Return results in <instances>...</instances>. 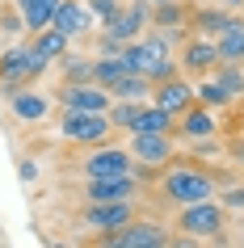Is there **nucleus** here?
Masks as SVG:
<instances>
[{
    "label": "nucleus",
    "instance_id": "nucleus-20",
    "mask_svg": "<svg viewBox=\"0 0 244 248\" xmlns=\"http://www.w3.org/2000/svg\"><path fill=\"white\" fill-rule=\"evenodd\" d=\"M34 51L51 63V59H64L67 55V34L64 30H55V26H47V30H38V38H34Z\"/></svg>",
    "mask_w": 244,
    "mask_h": 248
},
{
    "label": "nucleus",
    "instance_id": "nucleus-7",
    "mask_svg": "<svg viewBox=\"0 0 244 248\" xmlns=\"http://www.w3.org/2000/svg\"><path fill=\"white\" fill-rule=\"evenodd\" d=\"M84 172L89 177H127V172H135V156L127 147H101L97 143L84 156Z\"/></svg>",
    "mask_w": 244,
    "mask_h": 248
},
{
    "label": "nucleus",
    "instance_id": "nucleus-28",
    "mask_svg": "<svg viewBox=\"0 0 244 248\" xmlns=\"http://www.w3.org/2000/svg\"><path fill=\"white\" fill-rule=\"evenodd\" d=\"M215 80L223 84V93H228V97H244V72H240V63H223Z\"/></svg>",
    "mask_w": 244,
    "mask_h": 248
},
{
    "label": "nucleus",
    "instance_id": "nucleus-11",
    "mask_svg": "<svg viewBox=\"0 0 244 248\" xmlns=\"http://www.w3.org/2000/svg\"><path fill=\"white\" fill-rule=\"evenodd\" d=\"M152 97H156V105L168 109L173 118H177L181 109H190V105H194V89L181 76H168V80H160V84H152Z\"/></svg>",
    "mask_w": 244,
    "mask_h": 248
},
{
    "label": "nucleus",
    "instance_id": "nucleus-6",
    "mask_svg": "<svg viewBox=\"0 0 244 248\" xmlns=\"http://www.w3.org/2000/svg\"><path fill=\"white\" fill-rule=\"evenodd\" d=\"M152 21V0H130V4H122L110 21H101V34H110V38L118 42H135V34H139L143 26Z\"/></svg>",
    "mask_w": 244,
    "mask_h": 248
},
{
    "label": "nucleus",
    "instance_id": "nucleus-13",
    "mask_svg": "<svg viewBox=\"0 0 244 248\" xmlns=\"http://www.w3.org/2000/svg\"><path fill=\"white\" fill-rule=\"evenodd\" d=\"M173 135H185V139H198V143H202V139L215 135V118H211V109H206L202 101H194L190 109L177 114V131Z\"/></svg>",
    "mask_w": 244,
    "mask_h": 248
},
{
    "label": "nucleus",
    "instance_id": "nucleus-30",
    "mask_svg": "<svg viewBox=\"0 0 244 248\" xmlns=\"http://www.w3.org/2000/svg\"><path fill=\"white\" fill-rule=\"evenodd\" d=\"M223 206H228V210H244V185H240V189L231 185L228 194H223Z\"/></svg>",
    "mask_w": 244,
    "mask_h": 248
},
{
    "label": "nucleus",
    "instance_id": "nucleus-8",
    "mask_svg": "<svg viewBox=\"0 0 244 248\" xmlns=\"http://www.w3.org/2000/svg\"><path fill=\"white\" fill-rule=\"evenodd\" d=\"M64 109H89V114H105L110 109V89H101L97 80H84V84H67L64 80V93H59Z\"/></svg>",
    "mask_w": 244,
    "mask_h": 248
},
{
    "label": "nucleus",
    "instance_id": "nucleus-3",
    "mask_svg": "<svg viewBox=\"0 0 244 248\" xmlns=\"http://www.w3.org/2000/svg\"><path fill=\"white\" fill-rule=\"evenodd\" d=\"M164 198H173L177 206H190V202H202V198H215V181L198 169H173L164 172V181H160Z\"/></svg>",
    "mask_w": 244,
    "mask_h": 248
},
{
    "label": "nucleus",
    "instance_id": "nucleus-9",
    "mask_svg": "<svg viewBox=\"0 0 244 248\" xmlns=\"http://www.w3.org/2000/svg\"><path fill=\"white\" fill-rule=\"evenodd\" d=\"M130 156H135V164L160 169L173 160V135H130Z\"/></svg>",
    "mask_w": 244,
    "mask_h": 248
},
{
    "label": "nucleus",
    "instance_id": "nucleus-5",
    "mask_svg": "<svg viewBox=\"0 0 244 248\" xmlns=\"http://www.w3.org/2000/svg\"><path fill=\"white\" fill-rule=\"evenodd\" d=\"M101 244H110V248H164L168 232L160 223L130 219V223H122V227H114V232H101Z\"/></svg>",
    "mask_w": 244,
    "mask_h": 248
},
{
    "label": "nucleus",
    "instance_id": "nucleus-21",
    "mask_svg": "<svg viewBox=\"0 0 244 248\" xmlns=\"http://www.w3.org/2000/svg\"><path fill=\"white\" fill-rule=\"evenodd\" d=\"M122 76H127V63H122V55H101V59H93V80H97L101 89H114Z\"/></svg>",
    "mask_w": 244,
    "mask_h": 248
},
{
    "label": "nucleus",
    "instance_id": "nucleus-4",
    "mask_svg": "<svg viewBox=\"0 0 244 248\" xmlns=\"http://www.w3.org/2000/svg\"><path fill=\"white\" fill-rule=\"evenodd\" d=\"M114 131L110 126V118L105 114H89V109H64V126H59V135H64L67 143H80V147H97L105 143V135Z\"/></svg>",
    "mask_w": 244,
    "mask_h": 248
},
{
    "label": "nucleus",
    "instance_id": "nucleus-14",
    "mask_svg": "<svg viewBox=\"0 0 244 248\" xmlns=\"http://www.w3.org/2000/svg\"><path fill=\"white\" fill-rule=\"evenodd\" d=\"M177 131V118L168 114V109H160V105H139V114H135V126H130V135H173Z\"/></svg>",
    "mask_w": 244,
    "mask_h": 248
},
{
    "label": "nucleus",
    "instance_id": "nucleus-27",
    "mask_svg": "<svg viewBox=\"0 0 244 248\" xmlns=\"http://www.w3.org/2000/svg\"><path fill=\"white\" fill-rule=\"evenodd\" d=\"M194 101H202L206 109H219V105H228L231 97L223 93V84H219V80H202V84L194 89Z\"/></svg>",
    "mask_w": 244,
    "mask_h": 248
},
{
    "label": "nucleus",
    "instance_id": "nucleus-22",
    "mask_svg": "<svg viewBox=\"0 0 244 248\" xmlns=\"http://www.w3.org/2000/svg\"><path fill=\"white\" fill-rule=\"evenodd\" d=\"M143 101H127V97H114L110 101V109H105V118H110V126L114 131H130L135 126V114H139Z\"/></svg>",
    "mask_w": 244,
    "mask_h": 248
},
{
    "label": "nucleus",
    "instance_id": "nucleus-15",
    "mask_svg": "<svg viewBox=\"0 0 244 248\" xmlns=\"http://www.w3.org/2000/svg\"><path fill=\"white\" fill-rule=\"evenodd\" d=\"M9 105H13V114L21 118V122H42V118L51 114V97H42V93H34L26 84V89L9 93Z\"/></svg>",
    "mask_w": 244,
    "mask_h": 248
},
{
    "label": "nucleus",
    "instance_id": "nucleus-24",
    "mask_svg": "<svg viewBox=\"0 0 244 248\" xmlns=\"http://www.w3.org/2000/svg\"><path fill=\"white\" fill-rule=\"evenodd\" d=\"M152 26L156 30H181V26H185V9H181V0L152 4Z\"/></svg>",
    "mask_w": 244,
    "mask_h": 248
},
{
    "label": "nucleus",
    "instance_id": "nucleus-2",
    "mask_svg": "<svg viewBox=\"0 0 244 248\" xmlns=\"http://www.w3.org/2000/svg\"><path fill=\"white\" fill-rule=\"evenodd\" d=\"M177 227H181V232H190L194 240H215V235L228 227V206H223V202H215V198L190 202V206H181Z\"/></svg>",
    "mask_w": 244,
    "mask_h": 248
},
{
    "label": "nucleus",
    "instance_id": "nucleus-26",
    "mask_svg": "<svg viewBox=\"0 0 244 248\" xmlns=\"http://www.w3.org/2000/svg\"><path fill=\"white\" fill-rule=\"evenodd\" d=\"M59 63H64V80H67V84H84V80H93V59H84V55H64Z\"/></svg>",
    "mask_w": 244,
    "mask_h": 248
},
{
    "label": "nucleus",
    "instance_id": "nucleus-16",
    "mask_svg": "<svg viewBox=\"0 0 244 248\" xmlns=\"http://www.w3.org/2000/svg\"><path fill=\"white\" fill-rule=\"evenodd\" d=\"M177 67L206 76L211 67H219V51H215V42H206V38H190V42H185V51H181V63H177Z\"/></svg>",
    "mask_w": 244,
    "mask_h": 248
},
{
    "label": "nucleus",
    "instance_id": "nucleus-1",
    "mask_svg": "<svg viewBox=\"0 0 244 248\" xmlns=\"http://www.w3.org/2000/svg\"><path fill=\"white\" fill-rule=\"evenodd\" d=\"M42 72H47V59L34 46H13V51L0 55V89H4V97L26 89V84H34Z\"/></svg>",
    "mask_w": 244,
    "mask_h": 248
},
{
    "label": "nucleus",
    "instance_id": "nucleus-18",
    "mask_svg": "<svg viewBox=\"0 0 244 248\" xmlns=\"http://www.w3.org/2000/svg\"><path fill=\"white\" fill-rule=\"evenodd\" d=\"M13 9L21 13V21H26V30H47L51 26L55 9H59V0H13Z\"/></svg>",
    "mask_w": 244,
    "mask_h": 248
},
{
    "label": "nucleus",
    "instance_id": "nucleus-19",
    "mask_svg": "<svg viewBox=\"0 0 244 248\" xmlns=\"http://www.w3.org/2000/svg\"><path fill=\"white\" fill-rule=\"evenodd\" d=\"M215 51H219V63H240V59H244V26H240V21L219 34Z\"/></svg>",
    "mask_w": 244,
    "mask_h": 248
},
{
    "label": "nucleus",
    "instance_id": "nucleus-32",
    "mask_svg": "<svg viewBox=\"0 0 244 248\" xmlns=\"http://www.w3.org/2000/svg\"><path fill=\"white\" fill-rule=\"evenodd\" d=\"M152 4H168V0H152Z\"/></svg>",
    "mask_w": 244,
    "mask_h": 248
},
{
    "label": "nucleus",
    "instance_id": "nucleus-29",
    "mask_svg": "<svg viewBox=\"0 0 244 248\" xmlns=\"http://www.w3.org/2000/svg\"><path fill=\"white\" fill-rule=\"evenodd\" d=\"M84 9H89L93 17H101V21H110V17H114L118 9H122V0H89Z\"/></svg>",
    "mask_w": 244,
    "mask_h": 248
},
{
    "label": "nucleus",
    "instance_id": "nucleus-25",
    "mask_svg": "<svg viewBox=\"0 0 244 248\" xmlns=\"http://www.w3.org/2000/svg\"><path fill=\"white\" fill-rule=\"evenodd\" d=\"M228 26H236V17L228 9H202V13H194V30H202V34H223Z\"/></svg>",
    "mask_w": 244,
    "mask_h": 248
},
{
    "label": "nucleus",
    "instance_id": "nucleus-17",
    "mask_svg": "<svg viewBox=\"0 0 244 248\" xmlns=\"http://www.w3.org/2000/svg\"><path fill=\"white\" fill-rule=\"evenodd\" d=\"M89 9H84V4H76V0H59V9H55V17H51V26L55 30H64L67 38H72V34H84V30H89Z\"/></svg>",
    "mask_w": 244,
    "mask_h": 248
},
{
    "label": "nucleus",
    "instance_id": "nucleus-23",
    "mask_svg": "<svg viewBox=\"0 0 244 248\" xmlns=\"http://www.w3.org/2000/svg\"><path fill=\"white\" fill-rule=\"evenodd\" d=\"M110 93L114 97H127V101H139V97H152V80L143 76V72H127Z\"/></svg>",
    "mask_w": 244,
    "mask_h": 248
},
{
    "label": "nucleus",
    "instance_id": "nucleus-10",
    "mask_svg": "<svg viewBox=\"0 0 244 248\" xmlns=\"http://www.w3.org/2000/svg\"><path fill=\"white\" fill-rule=\"evenodd\" d=\"M135 219V210H130V198L127 202H89L84 206V223H89L93 232H114L122 223Z\"/></svg>",
    "mask_w": 244,
    "mask_h": 248
},
{
    "label": "nucleus",
    "instance_id": "nucleus-31",
    "mask_svg": "<svg viewBox=\"0 0 244 248\" xmlns=\"http://www.w3.org/2000/svg\"><path fill=\"white\" fill-rule=\"evenodd\" d=\"M17 172H21V181H34V177H38V164H34V160H21V169H17Z\"/></svg>",
    "mask_w": 244,
    "mask_h": 248
},
{
    "label": "nucleus",
    "instance_id": "nucleus-12",
    "mask_svg": "<svg viewBox=\"0 0 244 248\" xmlns=\"http://www.w3.org/2000/svg\"><path fill=\"white\" fill-rule=\"evenodd\" d=\"M135 198V172L127 177H89V202H127Z\"/></svg>",
    "mask_w": 244,
    "mask_h": 248
},
{
    "label": "nucleus",
    "instance_id": "nucleus-33",
    "mask_svg": "<svg viewBox=\"0 0 244 248\" xmlns=\"http://www.w3.org/2000/svg\"><path fill=\"white\" fill-rule=\"evenodd\" d=\"M240 67H244V59H240Z\"/></svg>",
    "mask_w": 244,
    "mask_h": 248
}]
</instances>
